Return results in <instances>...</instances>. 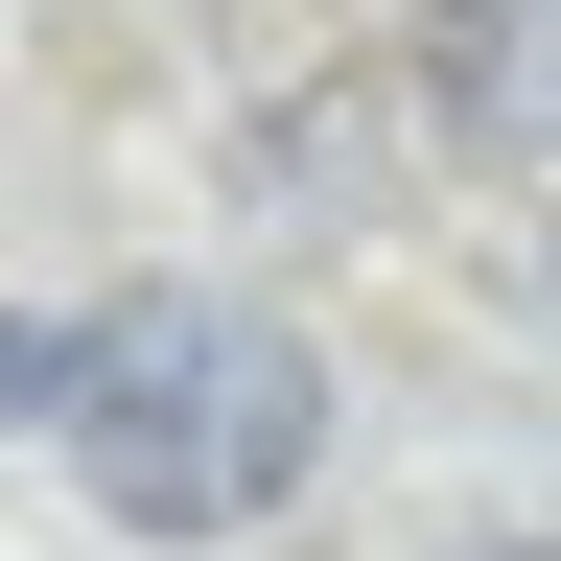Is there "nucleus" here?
Here are the masks:
<instances>
[{
  "instance_id": "f257e3e1",
  "label": "nucleus",
  "mask_w": 561,
  "mask_h": 561,
  "mask_svg": "<svg viewBox=\"0 0 561 561\" xmlns=\"http://www.w3.org/2000/svg\"><path fill=\"white\" fill-rule=\"evenodd\" d=\"M47 445L117 538H234L328 468V351L280 305H210V280H117V305H70Z\"/></svg>"
},
{
  "instance_id": "f03ea898",
  "label": "nucleus",
  "mask_w": 561,
  "mask_h": 561,
  "mask_svg": "<svg viewBox=\"0 0 561 561\" xmlns=\"http://www.w3.org/2000/svg\"><path fill=\"white\" fill-rule=\"evenodd\" d=\"M398 140L561 164V0H398Z\"/></svg>"
},
{
  "instance_id": "7ed1b4c3",
  "label": "nucleus",
  "mask_w": 561,
  "mask_h": 561,
  "mask_svg": "<svg viewBox=\"0 0 561 561\" xmlns=\"http://www.w3.org/2000/svg\"><path fill=\"white\" fill-rule=\"evenodd\" d=\"M445 561H561V538H445Z\"/></svg>"
},
{
  "instance_id": "20e7f679",
  "label": "nucleus",
  "mask_w": 561,
  "mask_h": 561,
  "mask_svg": "<svg viewBox=\"0 0 561 561\" xmlns=\"http://www.w3.org/2000/svg\"><path fill=\"white\" fill-rule=\"evenodd\" d=\"M538 280H561V210H538Z\"/></svg>"
}]
</instances>
